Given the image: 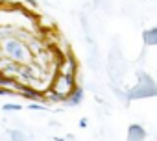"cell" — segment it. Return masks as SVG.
Returning a JSON list of instances; mask_svg holds the SVG:
<instances>
[{"instance_id":"cell-8","label":"cell","mask_w":157,"mask_h":141,"mask_svg":"<svg viewBox=\"0 0 157 141\" xmlns=\"http://www.w3.org/2000/svg\"><path fill=\"white\" fill-rule=\"evenodd\" d=\"M111 89H113V93H115V97H117V99H118V100H120V102H122V104H129V102H131V100H129V97H128V93H126V91H122V89H118V87H117V86H113V87H111Z\"/></svg>"},{"instance_id":"cell-11","label":"cell","mask_w":157,"mask_h":141,"mask_svg":"<svg viewBox=\"0 0 157 141\" xmlns=\"http://www.w3.org/2000/svg\"><path fill=\"white\" fill-rule=\"evenodd\" d=\"M21 2H22V4H26L28 8H32V10H37V11H39V2H37V0H21Z\"/></svg>"},{"instance_id":"cell-1","label":"cell","mask_w":157,"mask_h":141,"mask_svg":"<svg viewBox=\"0 0 157 141\" xmlns=\"http://www.w3.org/2000/svg\"><path fill=\"white\" fill-rule=\"evenodd\" d=\"M2 48H4V54L6 58L21 63V65H26V63H32L33 61V52L28 48V45L15 37V35H10V37H4L2 39Z\"/></svg>"},{"instance_id":"cell-10","label":"cell","mask_w":157,"mask_h":141,"mask_svg":"<svg viewBox=\"0 0 157 141\" xmlns=\"http://www.w3.org/2000/svg\"><path fill=\"white\" fill-rule=\"evenodd\" d=\"M2 110L8 113V111H19V110H22V106L21 104H13V102H8V104H4L2 106Z\"/></svg>"},{"instance_id":"cell-5","label":"cell","mask_w":157,"mask_h":141,"mask_svg":"<svg viewBox=\"0 0 157 141\" xmlns=\"http://www.w3.org/2000/svg\"><path fill=\"white\" fill-rule=\"evenodd\" d=\"M146 139V132L140 124H131L128 130V141H144Z\"/></svg>"},{"instance_id":"cell-3","label":"cell","mask_w":157,"mask_h":141,"mask_svg":"<svg viewBox=\"0 0 157 141\" xmlns=\"http://www.w3.org/2000/svg\"><path fill=\"white\" fill-rule=\"evenodd\" d=\"M80 86L78 84V78H74V76H67V75H61V73H57L56 70V76H54V82H52V91L56 93V95H59V97H63L65 100L70 97V93Z\"/></svg>"},{"instance_id":"cell-9","label":"cell","mask_w":157,"mask_h":141,"mask_svg":"<svg viewBox=\"0 0 157 141\" xmlns=\"http://www.w3.org/2000/svg\"><path fill=\"white\" fill-rule=\"evenodd\" d=\"M8 135L11 137V141H28V137L22 130H8Z\"/></svg>"},{"instance_id":"cell-7","label":"cell","mask_w":157,"mask_h":141,"mask_svg":"<svg viewBox=\"0 0 157 141\" xmlns=\"http://www.w3.org/2000/svg\"><path fill=\"white\" fill-rule=\"evenodd\" d=\"M82 100H83V89H82L80 86H78V87L70 93V97L65 100V104H67V106H78Z\"/></svg>"},{"instance_id":"cell-2","label":"cell","mask_w":157,"mask_h":141,"mask_svg":"<svg viewBox=\"0 0 157 141\" xmlns=\"http://www.w3.org/2000/svg\"><path fill=\"white\" fill-rule=\"evenodd\" d=\"M137 78H139V84L133 86L131 89H128L129 100H140V99L157 97V82H155L150 75L139 70V73H137Z\"/></svg>"},{"instance_id":"cell-4","label":"cell","mask_w":157,"mask_h":141,"mask_svg":"<svg viewBox=\"0 0 157 141\" xmlns=\"http://www.w3.org/2000/svg\"><path fill=\"white\" fill-rule=\"evenodd\" d=\"M56 70H57V73H61V75L78 78V75H80V63H78V58L70 52L68 58H67L63 63H59V65L56 67Z\"/></svg>"},{"instance_id":"cell-12","label":"cell","mask_w":157,"mask_h":141,"mask_svg":"<svg viewBox=\"0 0 157 141\" xmlns=\"http://www.w3.org/2000/svg\"><path fill=\"white\" fill-rule=\"evenodd\" d=\"M80 126H82V128H85V126H87V117H83V119L80 121Z\"/></svg>"},{"instance_id":"cell-6","label":"cell","mask_w":157,"mask_h":141,"mask_svg":"<svg viewBox=\"0 0 157 141\" xmlns=\"http://www.w3.org/2000/svg\"><path fill=\"white\" fill-rule=\"evenodd\" d=\"M142 41L146 46H157V26L148 28L142 32Z\"/></svg>"}]
</instances>
